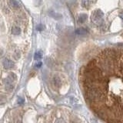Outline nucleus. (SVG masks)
<instances>
[{
	"label": "nucleus",
	"mask_w": 123,
	"mask_h": 123,
	"mask_svg": "<svg viewBox=\"0 0 123 123\" xmlns=\"http://www.w3.org/2000/svg\"><path fill=\"white\" fill-rule=\"evenodd\" d=\"M9 5L11 8L17 9L20 8V4L17 0H9Z\"/></svg>",
	"instance_id": "obj_3"
},
{
	"label": "nucleus",
	"mask_w": 123,
	"mask_h": 123,
	"mask_svg": "<svg viewBox=\"0 0 123 123\" xmlns=\"http://www.w3.org/2000/svg\"><path fill=\"white\" fill-rule=\"evenodd\" d=\"M43 29H44V26H42V24H40L37 26V30H39V31H42Z\"/></svg>",
	"instance_id": "obj_12"
},
{
	"label": "nucleus",
	"mask_w": 123,
	"mask_h": 123,
	"mask_svg": "<svg viewBox=\"0 0 123 123\" xmlns=\"http://www.w3.org/2000/svg\"><path fill=\"white\" fill-rule=\"evenodd\" d=\"M87 18V15L86 14H82L79 17H78V22L80 23H83Z\"/></svg>",
	"instance_id": "obj_8"
},
{
	"label": "nucleus",
	"mask_w": 123,
	"mask_h": 123,
	"mask_svg": "<svg viewBox=\"0 0 123 123\" xmlns=\"http://www.w3.org/2000/svg\"><path fill=\"white\" fill-rule=\"evenodd\" d=\"M2 64H3V67H4L5 69H10L14 67L13 62L11 61L10 59H5L4 61L2 62Z\"/></svg>",
	"instance_id": "obj_2"
},
{
	"label": "nucleus",
	"mask_w": 123,
	"mask_h": 123,
	"mask_svg": "<svg viewBox=\"0 0 123 123\" xmlns=\"http://www.w3.org/2000/svg\"><path fill=\"white\" fill-rule=\"evenodd\" d=\"M42 62H37L36 64V65H35V67H36V68H40L41 66H42Z\"/></svg>",
	"instance_id": "obj_14"
},
{
	"label": "nucleus",
	"mask_w": 123,
	"mask_h": 123,
	"mask_svg": "<svg viewBox=\"0 0 123 123\" xmlns=\"http://www.w3.org/2000/svg\"><path fill=\"white\" fill-rule=\"evenodd\" d=\"M12 33L15 36H18L21 33V29L18 26H13L12 28Z\"/></svg>",
	"instance_id": "obj_6"
},
{
	"label": "nucleus",
	"mask_w": 123,
	"mask_h": 123,
	"mask_svg": "<svg viewBox=\"0 0 123 123\" xmlns=\"http://www.w3.org/2000/svg\"><path fill=\"white\" fill-rule=\"evenodd\" d=\"M6 89H7L8 91H12V89H13V86H12V84H6Z\"/></svg>",
	"instance_id": "obj_11"
},
{
	"label": "nucleus",
	"mask_w": 123,
	"mask_h": 123,
	"mask_svg": "<svg viewBox=\"0 0 123 123\" xmlns=\"http://www.w3.org/2000/svg\"><path fill=\"white\" fill-rule=\"evenodd\" d=\"M119 16H120V17L122 18V19H123V12H121V13L119 14Z\"/></svg>",
	"instance_id": "obj_15"
},
{
	"label": "nucleus",
	"mask_w": 123,
	"mask_h": 123,
	"mask_svg": "<svg viewBox=\"0 0 123 123\" xmlns=\"http://www.w3.org/2000/svg\"><path fill=\"white\" fill-rule=\"evenodd\" d=\"M15 79H16V76H15V75L14 73H10L9 75V76L7 78V79H6V84H11L12 82H14Z\"/></svg>",
	"instance_id": "obj_4"
},
{
	"label": "nucleus",
	"mask_w": 123,
	"mask_h": 123,
	"mask_svg": "<svg viewBox=\"0 0 123 123\" xmlns=\"http://www.w3.org/2000/svg\"><path fill=\"white\" fill-rule=\"evenodd\" d=\"M25 102V100L23 99H22V98H18V104H20V105H22V104H23Z\"/></svg>",
	"instance_id": "obj_13"
},
{
	"label": "nucleus",
	"mask_w": 123,
	"mask_h": 123,
	"mask_svg": "<svg viewBox=\"0 0 123 123\" xmlns=\"http://www.w3.org/2000/svg\"><path fill=\"white\" fill-rule=\"evenodd\" d=\"M14 57L16 59L20 58V53H19V52L18 51V50H16V51L15 52V53H14Z\"/></svg>",
	"instance_id": "obj_10"
},
{
	"label": "nucleus",
	"mask_w": 123,
	"mask_h": 123,
	"mask_svg": "<svg viewBox=\"0 0 123 123\" xmlns=\"http://www.w3.org/2000/svg\"><path fill=\"white\" fill-rule=\"evenodd\" d=\"M87 30L84 29V28H79V29L75 30V33L78 35V36H85V35L87 34Z\"/></svg>",
	"instance_id": "obj_5"
},
{
	"label": "nucleus",
	"mask_w": 123,
	"mask_h": 123,
	"mask_svg": "<svg viewBox=\"0 0 123 123\" xmlns=\"http://www.w3.org/2000/svg\"><path fill=\"white\" fill-rule=\"evenodd\" d=\"M86 102L104 123H123V49H105L80 68Z\"/></svg>",
	"instance_id": "obj_1"
},
{
	"label": "nucleus",
	"mask_w": 123,
	"mask_h": 123,
	"mask_svg": "<svg viewBox=\"0 0 123 123\" xmlns=\"http://www.w3.org/2000/svg\"><path fill=\"white\" fill-rule=\"evenodd\" d=\"M34 58H35V59H36V60H38V59H42V52H41V51H38V52H36V53H35Z\"/></svg>",
	"instance_id": "obj_9"
},
{
	"label": "nucleus",
	"mask_w": 123,
	"mask_h": 123,
	"mask_svg": "<svg viewBox=\"0 0 123 123\" xmlns=\"http://www.w3.org/2000/svg\"><path fill=\"white\" fill-rule=\"evenodd\" d=\"M53 82H54L55 86H57V87H59L61 85V80H60V78H59L58 76H55L54 77V78H53Z\"/></svg>",
	"instance_id": "obj_7"
}]
</instances>
